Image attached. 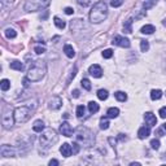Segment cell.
<instances>
[{
	"label": "cell",
	"mask_w": 166,
	"mask_h": 166,
	"mask_svg": "<svg viewBox=\"0 0 166 166\" xmlns=\"http://www.w3.org/2000/svg\"><path fill=\"white\" fill-rule=\"evenodd\" d=\"M114 96H116V99L118 101L121 102H125L126 100H127V95H126L125 92H122V91H118V92L114 93Z\"/></svg>",
	"instance_id": "cell-28"
},
{
	"label": "cell",
	"mask_w": 166,
	"mask_h": 166,
	"mask_svg": "<svg viewBox=\"0 0 166 166\" xmlns=\"http://www.w3.org/2000/svg\"><path fill=\"white\" fill-rule=\"evenodd\" d=\"M131 26H132V18H129V19H126L125 23H123V33L126 34H130V33H132V29H131Z\"/></svg>",
	"instance_id": "cell-18"
},
{
	"label": "cell",
	"mask_w": 166,
	"mask_h": 166,
	"mask_svg": "<svg viewBox=\"0 0 166 166\" xmlns=\"http://www.w3.org/2000/svg\"><path fill=\"white\" fill-rule=\"evenodd\" d=\"M164 130H166V123H165V125H164Z\"/></svg>",
	"instance_id": "cell-48"
},
{
	"label": "cell",
	"mask_w": 166,
	"mask_h": 166,
	"mask_svg": "<svg viewBox=\"0 0 166 166\" xmlns=\"http://www.w3.org/2000/svg\"><path fill=\"white\" fill-rule=\"evenodd\" d=\"M60 152H61V155L64 157H70V156H72V153H73L72 147H70V144H68V143H64L61 145Z\"/></svg>",
	"instance_id": "cell-15"
},
{
	"label": "cell",
	"mask_w": 166,
	"mask_h": 166,
	"mask_svg": "<svg viewBox=\"0 0 166 166\" xmlns=\"http://www.w3.org/2000/svg\"><path fill=\"white\" fill-rule=\"evenodd\" d=\"M77 1L82 7H88V5H91V4L93 3V0H77Z\"/></svg>",
	"instance_id": "cell-34"
},
{
	"label": "cell",
	"mask_w": 166,
	"mask_h": 166,
	"mask_svg": "<svg viewBox=\"0 0 166 166\" xmlns=\"http://www.w3.org/2000/svg\"><path fill=\"white\" fill-rule=\"evenodd\" d=\"M84 106H83V105H78L77 106V117L78 118H82L83 116H84Z\"/></svg>",
	"instance_id": "cell-33"
},
{
	"label": "cell",
	"mask_w": 166,
	"mask_h": 166,
	"mask_svg": "<svg viewBox=\"0 0 166 166\" xmlns=\"http://www.w3.org/2000/svg\"><path fill=\"white\" fill-rule=\"evenodd\" d=\"M79 149H81V145L77 143V141H74L73 143V148H72V151H73V155H77L78 152H79Z\"/></svg>",
	"instance_id": "cell-36"
},
{
	"label": "cell",
	"mask_w": 166,
	"mask_h": 166,
	"mask_svg": "<svg viewBox=\"0 0 166 166\" xmlns=\"http://www.w3.org/2000/svg\"><path fill=\"white\" fill-rule=\"evenodd\" d=\"M159 114H160V117H161V118H166V106H162V108L160 109Z\"/></svg>",
	"instance_id": "cell-42"
},
{
	"label": "cell",
	"mask_w": 166,
	"mask_h": 166,
	"mask_svg": "<svg viewBox=\"0 0 166 166\" xmlns=\"http://www.w3.org/2000/svg\"><path fill=\"white\" fill-rule=\"evenodd\" d=\"M33 130L35 132H43L44 131V122H43L42 120L35 121L34 125H33Z\"/></svg>",
	"instance_id": "cell-16"
},
{
	"label": "cell",
	"mask_w": 166,
	"mask_h": 166,
	"mask_svg": "<svg viewBox=\"0 0 166 166\" xmlns=\"http://www.w3.org/2000/svg\"><path fill=\"white\" fill-rule=\"evenodd\" d=\"M0 3H1V8H5V7H9L10 4H13L14 0H0Z\"/></svg>",
	"instance_id": "cell-38"
},
{
	"label": "cell",
	"mask_w": 166,
	"mask_h": 166,
	"mask_svg": "<svg viewBox=\"0 0 166 166\" xmlns=\"http://www.w3.org/2000/svg\"><path fill=\"white\" fill-rule=\"evenodd\" d=\"M72 95H73V97H79V91H78V90H74Z\"/></svg>",
	"instance_id": "cell-46"
},
{
	"label": "cell",
	"mask_w": 166,
	"mask_h": 166,
	"mask_svg": "<svg viewBox=\"0 0 166 166\" xmlns=\"http://www.w3.org/2000/svg\"><path fill=\"white\" fill-rule=\"evenodd\" d=\"M149 135H151V127H149V126H143V127H140L139 131H138L139 139H145V138H148Z\"/></svg>",
	"instance_id": "cell-14"
},
{
	"label": "cell",
	"mask_w": 166,
	"mask_h": 166,
	"mask_svg": "<svg viewBox=\"0 0 166 166\" xmlns=\"http://www.w3.org/2000/svg\"><path fill=\"white\" fill-rule=\"evenodd\" d=\"M76 76H77V68H76V66H74V68H73V70H72V74H70V77H69L68 83H66V84H69V83H70V81H72V79H73V78L76 77Z\"/></svg>",
	"instance_id": "cell-41"
},
{
	"label": "cell",
	"mask_w": 166,
	"mask_h": 166,
	"mask_svg": "<svg viewBox=\"0 0 166 166\" xmlns=\"http://www.w3.org/2000/svg\"><path fill=\"white\" fill-rule=\"evenodd\" d=\"M47 73V64L43 60H35L33 64L30 65L29 72H27L26 77L30 82H39L42 78L46 76Z\"/></svg>",
	"instance_id": "cell-1"
},
{
	"label": "cell",
	"mask_w": 166,
	"mask_h": 166,
	"mask_svg": "<svg viewBox=\"0 0 166 166\" xmlns=\"http://www.w3.org/2000/svg\"><path fill=\"white\" fill-rule=\"evenodd\" d=\"M58 165V161L57 160H51L49 161V166H57Z\"/></svg>",
	"instance_id": "cell-45"
},
{
	"label": "cell",
	"mask_w": 166,
	"mask_h": 166,
	"mask_svg": "<svg viewBox=\"0 0 166 166\" xmlns=\"http://www.w3.org/2000/svg\"><path fill=\"white\" fill-rule=\"evenodd\" d=\"M88 73H90L93 78H101V77H102V69H101V66L97 65V64L91 65L90 69H88Z\"/></svg>",
	"instance_id": "cell-11"
},
{
	"label": "cell",
	"mask_w": 166,
	"mask_h": 166,
	"mask_svg": "<svg viewBox=\"0 0 166 166\" xmlns=\"http://www.w3.org/2000/svg\"><path fill=\"white\" fill-rule=\"evenodd\" d=\"M151 147H152L153 149H159V148H160V140H159V139H153V140L151 141Z\"/></svg>",
	"instance_id": "cell-39"
},
{
	"label": "cell",
	"mask_w": 166,
	"mask_h": 166,
	"mask_svg": "<svg viewBox=\"0 0 166 166\" xmlns=\"http://www.w3.org/2000/svg\"><path fill=\"white\" fill-rule=\"evenodd\" d=\"M140 49H141V52H147V51L149 49L148 40H140Z\"/></svg>",
	"instance_id": "cell-32"
},
{
	"label": "cell",
	"mask_w": 166,
	"mask_h": 166,
	"mask_svg": "<svg viewBox=\"0 0 166 166\" xmlns=\"http://www.w3.org/2000/svg\"><path fill=\"white\" fill-rule=\"evenodd\" d=\"M10 69L17 70V72H22V70H23V64L21 61H12L10 62Z\"/></svg>",
	"instance_id": "cell-21"
},
{
	"label": "cell",
	"mask_w": 166,
	"mask_h": 166,
	"mask_svg": "<svg viewBox=\"0 0 166 166\" xmlns=\"http://www.w3.org/2000/svg\"><path fill=\"white\" fill-rule=\"evenodd\" d=\"M108 96H109V93H108V91L106 90H99L97 91V97L100 99V100H106V99H108Z\"/></svg>",
	"instance_id": "cell-29"
},
{
	"label": "cell",
	"mask_w": 166,
	"mask_h": 166,
	"mask_svg": "<svg viewBox=\"0 0 166 166\" xmlns=\"http://www.w3.org/2000/svg\"><path fill=\"white\" fill-rule=\"evenodd\" d=\"M64 52H65V55L68 56L69 58H73L74 56H76V51H74V48L70 44H66L65 47H64Z\"/></svg>",
	"instance_id": "cell-17"
},
{
	"label": "cell",
	"mask_w": 166,
	"mask_h": 166,
	"mask_svg": "<svg viewBox=\"0 0 166 166\" xmlns=\"http://www.w3.org/2000/svg\"><path fill=\"white\" fill-rule=\"evenodd\" d=\"M0 87H1L3 91H8L10 88V82L8 79H3L1 82H0Z\"/></svg>",
	"instance_id": "cell-30"
},
{
	"label": "cell",
	"mask_w": 166,
	"mask_h": 166,
	"mask_svg": "<svg viewBox=\"0 0 166 166\" xmlns=\"http://www.w3.org/2000/svg\"><path fill=\"white\" fill-rule=\"evenodd\" d=\"M61 105H62V99L60 96H52V99H49L48 101V108L52 110L60 109Z\"/></svg>",
	"instance_id": "cell-10"
},
{
	"label": "cell",
	"mask_w": 166,
	"mask_h": 166,
	"mask_svg": "<svg viewBox=\"0 0 166 166\" xmlns=\"http://www.w3.org/2000/svg\"><path fill=\"white\" fill-rule=\"evenodd\" d=\"M155 31H156V29H155V26H153V25H145V26L141 27V33H143V34H147V35L153 34Z\"/></svg>",
	"instance_id": "cell-22"
},
{
	"label": "cell",
	"mask_w": 166,
	"mask_h": 166,
	"mask_svg": "<svg viewBox=\"0 0 166 166\" xmlns=\"http://www.w3.org/2000/svg\"><path fill=\"white\" fill-rule=\"evenodd\" d=\"M157 135H159V136H162V135H164V131H162V130H157Z\"/></svg>",
	"instance_id": "cell-47"
},
{
	"label": "cell",
	"mask_w": 166,
	"mask_h": 166,
	"mask_svg": "<svg viewBox=\"0 0 166 166\" xmlns=\"http://www.w3.org/2000/svg\"><path fill=\"white\" fill-rule=\"evenodd\" d=\"M118 114H120V109H118V108H109L108 112H106L108 118H117Z\"/></svg>",
	"instance_id": "cell-20"
},
{
	"label": "cell",
	"mask_w": 166,
	"mask_h": 166,
	"mask_svg": "<svg viewBox=\"0 0 166 166\" xmlns=\"http://www.w3.org/2000/svg\"><path fill=\"white\" fill-rule=\"evenodd\" d=\"M51 4V0H26L23 9L26 12H38L46 9Z\"/></svg>",
	"instance_id": "cell-6"
},
{
	"label": "cell",
	"mask_w": 166,
	"mask_h": 166,
	"mask_svg": "<svg viewBox=\"0 0 166 166\" xmlns=\"http://www.w3.org/2000/svg\"><path fill=\"white\" fill-rule=\"evenodd\" d=\"M58 141V135L53 129H47L39 138V143L43 149H49Z\"/></svg>",
	"instance_id": "cell-4"
},
{
	"label": "cell",
	"mask_w": 166,
	"mask_h": 166,
	"mask_svg": "<svg viewBox=\"0 0 166 166\" xmlns=\"http://www.w3.org/2000/svg\"><path fill=\"white\" fill-rule=\"evenodd\" d=\"M113 56V51L112 49H105L104 52H102V57L104 58H110Z\"/></svg>",
	"instance_id": "cell-37"
},
{
	"label": "cell",
	"mask_w": 166,
	"mask_h": 166,
	"mask_svg": "<svg viewBox=\"0 0 166 166\" xmlns=\"http://www.w3.org/2000/svg\"><path fill=\"white\" fill-rule=\"evenodd\" d=\"M122 4H123V0H112V1H110V5L113 8H118V7H121Z\"/></svg>",
	"instance_id": "cell-35"
},
{
	"label": "cell",
	"mask_w": 166,
	"mask_h": 166,
	"mask_svg": "<svg viewBox=\"0 0 166 166\" xmlns=\"http://www.w3.org/2000/svg\"><path fill=\"white\" fill-rule=\"evenodd\" d=\"M53 22H55V25H56L57 29H60V30H64L65 27H66V22L64 21V19L58 18V17H55L53 18Z\"/></svg>",
	"instance_id": "cell-19"
},
{
	"label": "cell",
	"mask_w": 166,
	"mask_h": 166,
	"mask_svg": "<svg viewBox=\"0 0 166 166\" xmlns=\"http://www.w3.org/2000/svg\"><path fill=\"white\" fill-rule=\"evenodd\" d=\"M0 155H1V157H14L16 149L8 144H3L1 148H0Z\"/></svg>",
	"instance_id": "cell-8"
},
{
	"label": "cell",
	"mask_w": 166,
	"mask_h": 166,
	"mask_svg": "<svg viewBox=\"0 0 166 166\" xmlns=\"http://www.w3.org/2000/svg\"><path fill=\"white\" fill-rule=\"evenodd\" d=\"M60 132L66 138L73 136V129H72V126L69 125V122H62L60 126Z\"/></svg>",
	"instance_id": "cell-12"
},
{
	"label": "cell",
	"mask_w": 166,
	"mask_h": 166,
	"mask_svg": "<svg viewBox=\"0 0 166 166\" xmlns=\"http://www.w3.org/2000/svg\"><path fill=\"white\" fill-rule=\"evenodd\" d=\"M90 21L92 23H100L108 17V5L105 1H97L90 12Z\"/></svg>",
	"instance_id": "cell-3"
},
{
	"label": "cell",
	"mask_w": 166,
	"mask_h": 166,
	"mask_svg": "<svg viewBox=\"0 0 166 166\" xmlns=\"http://www.w3.org/2000/svg\"><path fill=\"white\" fill-rule=\"evenodd\" d=\"M99 109H100V106H99L97 102H95V101H90L88 102V110H90V113H96V112H99Z\"/></svg>",
	"instance_id": "cell-27"
},
{
	"label": "cell",
	"mask_w": 166,
	"mask_h": 166,
	"mask_svg": "<svg viewBox=\"0 0 166 166\" xmlns=\"http://www.w3.org/2000/svg\"><path fill=\"white\" fill-rule=\"evenodd\" d=\"M4 34H5V37L8 39H13L17 37V33H16V30L14 29H10V27H8V29L4 30Z\"/></svg>",
	"instance_id": "cell-24"
},
{
	"label": "cell",
	"mask_w": 166,
	"mask_h": 166,
	"mask_svg": "<svg viewBox=\"0 0 166 166\" xmlns=\"http://www.w3.org/2000/svg\"><path fill=\"white\" fill-rule=\"evenodd\" d=\"M81 84H82V87H83L84 90H87V91L91 90V82L87 79V78H83L82 82H81Z\"/></svg>",
	"instance_id": "cell-31"
},
{
	"label": "cell",
	"mask_w": 166,
	"mask_h": 166,
	"mask_svg": "<svg viewBox=\"0 0 166 166\" xmlns=\"http://www.w3.org/2000/svg\"><path fill=\"white\" fill-rule=\"evenodd\" d=\"M109 125H110V123H109L108 116L100 118V129H101V130H108V129H109Z\"/></svg>",
	"instance_id": "cell-23"
},
{
	"label": "cell",
	"mask_w": 166,
	"mask_h": 166,
	"mask_svg": "<svg viewBox=\"0 0 166 166\" xmlns=\"http://www.w3.org/2000/svg\"><path fill=\"white\" fill-rule=\"evenodd\" d=\"M76 141L81 147H84V148H90L95 144V135L93 132L91 131L88 127L86 126H79L77 130H76Z\"/></svg>",
	"instance_id": "cell-2"
},
{
	"label": "cell",
	"mask_w": 166,
	"mask_h": 166,
	"mask_svg": "<svg viewBox=\"0 0 166 166\" xmlns=\"http://www.w3.org/2000/svg\"><path fill=\"white\" fill-rule=\"evenodd\" d=\"M14 116H13V112L12 110H7V112H4L3 114V118H1V123H3V127L4 129H10L14 123Z\"/></svg>",
	"instance_id": "cell-7"
},
{
	"label": "cell",
	"mask_w": 166,
	"mask_h": 166,
	"mask_svg": "<svg viewBox=\"0 0 166 166\" xmlns=\"http://www.w3.org/2000/svg\"><path fill=\"white\" fill-rule=\"evenodd\" d=\"M159 0H144L143 1V8L144 9H151L152 7H155Z\"/></svg>",
	"instance_id": "cell-26"
},
{
	"label": "cell",
	"mask_w": 166,
	"mask_h": 166,
	"mask_svg": "<svg viewBox=\"0 0 166 166\" xmlns=\"http://www.w3.org/2000/svg\"><path fill=\"white\" fill-rule=\"evenodd\" d=\"M161 97H162V91L161 90H152V92H151L152 100H160Z\"/></svg>",
	"instance_id": "cell-25"
},
{
	"label": "cell",
	"mask_w": 166,
	"mask_h": 166,
	"mask_svg": "<svg viewBox=\"0 0 166 166\" xmlns=\"http://www.w3.org/2000/svg\"><path fill=\"white\" fill-rule=\"evenodd\" d=\"M65 13L66 14H73L74 9H73V8H70V7H68V8H65Z\"/></svg>",
	"instance_id": "cell-43"
},
{
	"label": "cell",
	"mask_w": 166,
	"mask_h": 166,
	"mask_svg": "<svg viewBox=\"0 0 166 166\" xmlns=\"http://www.w3.org/2000/svg\"><path fill=\"white\" fill-rule=\"evenodd\" d=\"M118 140H120V141H125V140H127V138H126L123 134H120V135H118Z\"/></svg>",
	"instance_id": "cell-44"
},
{
	"label": "cell",
	"mask_w": 166,
	"mask_h": 166,
	"mask_svg": "<svg viewBox=\"0 0 166 166\" xmlns=\"http://www.w3.org/2000/svg\"><path fill=\"white\" fill-rule=\"evenodd\" d=\"M34 51H35V53H37V55H42V53L46 52V48H44V47H40V46H37L34 48Z\"/></svg>",
	"instance_id": "cell-40"
},
{
	"label": "cell",
	"mask_w": 166,
	"mask_h": 166,
	"mask_svg": "<svg viewBox=\"0 0 166 166\" xmlns=\"http://www.w3.org/2000/svg\"><path fill=\"white\" fill-rule=\"evenodd\" d=\"M13 116L16 123H25L33 116V109L29 108V106H17L13 110Z\"/></svg>",
	"instance_id": "cell-5"
},
{
	"label": "cell",
	"mask_w": 166,
	"mask_h": 166,
	"mask_svg": "<svg viewBox=\"0 0 166 166\" xmlns=\"http://www.w3.org/2000/svg\"><path fill=\"white\" fill-rule=\"evenodd\" d=\"M144 120H145V122H147V125L149 126V127H152V126H156L157 125V118H156V116L152 112L145 113L144 114Z\"/></svg>",
	"instance_id": "cell-13"
},
{
	"label": "cell",
	"mask_w": 166,
	"mask_h": 166,
	"mask_svg": "<svg viewBox=\"0 0 166 166\" xmlns=\"http://www.w3.org/2000/svg\"><path fill=\"white\" fill-rule=\"evenodd\" d=\"M112 43H113L114 46L122 47V48H129V47H130V40H129L127 38L121 37V35H117V37H114Z\"/></svg>",
	"instance_id": "cell-9"
}]
</instances>
